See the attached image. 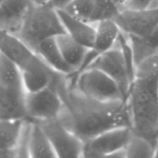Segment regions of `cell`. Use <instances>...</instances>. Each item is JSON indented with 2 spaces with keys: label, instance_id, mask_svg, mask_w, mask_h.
<instances>
[{
  "label": "cell",
  "instance_id": "30bf717a",
  "mask_svg": "<svg viewBox=\"0 0 158 158\" xmlns=\"http://www.w3.org/2000/svg\"><path fill=\"white\" fill-rule=\"evenodd\" d=\"M34 3V0H1L0 29L18 35Z\"/></svg>",
  "mask_w": 158,
  "mask_h": 158
},
{
  "label": "cell",
  "instance_id": "6da1fadb",
  "mask_svg": "<svg viewBox=\"0 0 158 158\" xmlns=\"http://www.w3.org/2000/svg\"><path fill=\"white\" fill-rule=\"evenodd\" d=\"M63 101L58 119L84 142L97 134L119 127H131L127 100L103 102L83 95L61 75L55 82Z\"/></svg>",
  "mask_w": 158,
  "mask_h": 158
},
{
  "label": "cell",
  "instance_id": "ffe728a7",
  "mask_svg": "<svg viewBox=\"0 0 158 158\" xmlns=\"http://www.w3.org/2000/svg\"><path fill=\"white\" fill-rule=\"evenodd\" d=\"M0 86L25 90L20 67L2 52H0Z\"/></svg>",
  "mask_w": 158,
  "mask_h": 158
},
{
  "label": "cell",
  "instance_id": "9c48e42d",
  "mask_svg": "<svg viewBox=\"0 0 158 158\" xmlns=\"http://www.w3.org/2000/svg\"><path fill=\"white\" fill-rule=\"evenodd\" d=\"M114 20L129 35L146 37L158 27V6L143 10L122 9Z\"/></svg>",
  "mask_w": 158,
  "mask_h": 158
},
{
  "label": "cell",
  "instance_id": "603a6c76",
  "mask_svg": "<svg viewBox=\"0 0 158 158\" xmlns=\"http://www.w3.org/2000/svg\"><path fill=\"white\" fill-rule=\"evenodd\" d=\"M123 7L117 0H96V23L102 19H115Z\"/></svg>",
  "mask_w": 158,
  "mask_h": 158
},
{
  "label": "cell",
  "instance_id": "5b68a950",
  "mask_svg": "<svg viewBox=\"0 0 158 158\" xmlns=\"http://www.w3.org/2000/svg\"><path fill=\"white\" fill-rule=\"evenodd\" d=\"M55 82L42 90L26 92L25 102L27 120L44 121L58 118L63 110V101Z\"/></svg>",
  "mask_w": 158,
  "mask_h": 158
},
{
  "label": "cell",
  "instance_id": "cb8c5ba5",
  "mask_svg": "<svg viewBox=\"0 0 158 158\" xmlns=\"http://www.w3.org/2000/svg\"><path fill=\"white\" fill-rule=\"evenodd\" d=\"M158 6V0H126L123 3V9L130 10H143Z\"/></svg>",
  "mask_w": 158,
  "mask_h": 158
},
{
  "label": "cell",
  "instance_id": "7402d4cb",
  "mask_svg": "<svg viewBox=\"0 0 158 158\" xmlns=\"http://www.w3.org/2000/svg\"><path fill=\"white\" fill-rule=\"evenodd\" d=\"M63 9L80 19L96 23V0H71Z\"/></svg>",
  "mask_w": 158,
  "mask_h": 158
},
{
  "label": "cell",
  "instance_id": "ac0fdd59",
  "mask_svg": "<svg viewBox=\"0 0 158 158\" xmlns=\"http://www.w3.org/2000/svg\"><path fill=\"white\" fill-rule=\"evenodd\" d=\"M56 40L64 60L75 70L74 74L77 73L81 69L90 49L77 42L66 32L56 36Z\"/></svg>",
  "mask_w": 158,
  "mask_h": 158
},
{
  "label": "cell",
  "instance_id": "9a60e30c",
  "mask_svg": "<svg viewBox=\"0 0 158 158\" xmlns=\"http://www.w3.org/2000/svg\"><path fill=\"white\" fill-rule=\"evenodd\" d=\"M26 90L0 86V120H27Z\"/></svg>",
  "mask_w": 158,
  "mask_h": 158
},
{
  "label": "cell",
  "instance_id": "e0dca14e",
  "mask_svg": "<svg viewBox=\"0 0 158 158\" xmlns=\"http://www.w3.org/2000/svg\"><path fill=\"white\" fill-rule=\"evenodd\" d=\"M35 52L55 72L68 77L75 73V70L63 58L56 37L49 38L40 43Z\"/></svg>",
  "mask_w": 158,
  "mask_h": 158
},
{
  "label": "cell",
  "instance_id": "2e32d148",
  "mask_svg": "<svg viewBox=\"0 0 158 158\" xmlns=\"http://www.w3.org/2000/svg\"><path fill=\"white\" fill-rule=\"evenodd\" d=\"M26 120H0V157H17Z\"/></svg>",
  "mask_w": 158,
  "mask_h": 158
},
{
  "label": "cell",
  "instance_id": "8fae6325",
  "mask_svg": "<svg viewBox=\"0 0 158 158\" xmlns=\"http://www.w3.org/2000/svg\"><path fill=\"white\" fill-rule=\"evenodd\" d=\"M0 52L15 62L21 70L29 67L39 56L17 35L0 29Z\"/></svg>",
  "mask_w": 158,
  "mask_h": 158
},
{
  "label": "cell",
  "instance_id": "4fadbf2b",
  "mask_svg": "<svg viewBox=\"0 0 158 158\" xmlns=\"http://www.w3.org/2000/svg\"><path fill=\"white\" fill-rule=\"evenodd\" d=\"M22 75L26 92L33 93L52 85L63 74L52 70L39 56L33 64L22 70Z\"/></svg>",
  "mask_w": 158,
  "mask_h": 158
},
{
  "label": "cell",
  "instance_id": "83f0119b",
  "mask_svg": "<svg viewBox=\"0 0 158 158\" xmlns=\"http://www.w3.org/2000/svg\"><path fill=\"white\" fill-rule=\"evenodd\" d=\"M0 2H1V0H0Z\"/></svg>",
  "mask_w": 158,
  "mask_h": 158
},
{
  "label": "cell",
  "instance_id": "d4e9b609",
  "mask_svg": "<svg viewBox=\"0 0 158 158\" xmlns=\"http://www.w3.org/2000/svg\"><path fill=\"white\" fill-rule=\"evenodd\" d=\"M154 157H157L158 158V137L156 140L155 143H154Z\"/></svg>",
  "mask_w": 158,
  "mask_h": 158
},
{
  "label": "cell",
  "instance_id": "44dd1931",
  "mask_svg": "<svg viewBox=\"0 0 158 158\" xmlns=\"http://www.w3.org/2000/svg\"><path fill=\"white\" fill-rule=\"evenodd\" d=\"M125 151L127 158L154 157V144L148 138L132 131Z\"/></svg>",
  "mask_w": 158,
  "mask_h": 158
},
{
  "label": "cell",
  "instance_id": "d6986e66",
  "mask_svg": "<svg viewBox=\"0 0 158 158\" xmlns=\"http://www.w3.org/2000/svg\"><path fill=\"white\" fill-rule=\"evenodd\" d=\"M30 121L29 157H57L52 143L41 125L36 121Z\"/></svg>",
  "mask_w": 158,
  "mask_h": 158
},
{
  "label": "cell",
  "instance_id": "4316f807",
  "mask_svg": "<svg viewBox=\"0 0 158 158\" xmlns=\"http://www.w3.org/2000/svg\"><path fill=\"white\" fill-rule=\"evenodd\" d=\"M119 1H120V4H121V6L122 5H123V3L125 1H126V0H119Z\"/></svg>",
  "mask_w": 158,
  "mask_h": 158
},
{
  "label": "cell",
  "instance_id": "7a4b0ae2",
  "mask_svg": "<svg viewBox=\"0 0 158 158\" xmlns=\"http://www.w3.org/2000/svg\"><path fill=\"white\" fill-rule=\"evenodd\" d=\"M127 103L132 131L154 144L158 137V52L137 66Z\"/></svg>",
  "mask_w": 158,
  "mask_h": 158
},
{
  "label": "cell",
  "instance_id": "52a82bcc",
  "mask_svg": "<svg viewBox=\"0 0 158 158\" xmlns=\"http://www.w3.org/2000/svg\"><path fill=\"white\" fill-rule=\"evenodd\" d=\"M131 134V127H119L100 133L84 142L83 157H110L125 148Z\"/></svg>",
  "mask_w": 158,
  "mask_h": 158
},
{
  "label": "cell",
  "instance_id": "3957f363",
  "mask_svg": "<svg viewBox=\"0 0 158 158\" xmlns=\"http://www.w3.org/2000/svg\"><path fill=\"white\" fill-rule=\"evenodd\" d=\"M64 32L57 9L49 3L35 2L17 36L35 52L40 43Z\"/></svg>",
  "mask_w": 158,
  "mask_h": 158
},
{
  "label": "cell",
  "instance_id": "ba28073f",
  "mask_svg": "<svg viewBox=\"0 0 158 158\" xmlns=\"http://www.w3.org/2000/svg\"><path fill=\"white\" fill-rule=\"evenodd\" d=\"M89 68L99 69L112 78L120 88L127 100L132 80L123 54L117 43L112 49L97 56L86 69Z\"/></svg>",
  "mask_w": 158,
  "mask_h": 158
},
{
  "label": "cell",
  "instance_id": "8992f818",
  "mask_svg": "<svg viewBox=\"0 0 158 158\" xmlns=\"http://www.w3.org/2000/svg\"><path fill=\"white\" fill-rule=\"evenodd\" d=\"M36 122L47 134L57 157H83L84 141L58 118Z\"/></svg>",
  "mask_w": 158,
  "mask_h": 158
},
{
  "label": "cell",
  "instance_id": "484cf974",
  "mask_svg": "<svg viewBox=\"0 0 158 158\" xmlns=\"http://www.w3.org/2000/svg\"><path fill=\"white\" fill-rule=\"evenodd\" d=\"M36 3H48L50 0H34Z\"/></svg>",
  "mask_w": 158,
  "mask_h": 158
},
{
  "label": "cell",
  "instance_id": "277c9868",
  "mask_svg": "<svg viewBox=\"0 0 158 158\" xmlns=\"http://www.w3.org/2000/svg\"><path fill=\"white\" fill-rule=\"evenodd\" d=\"M68 77L81 94L89 98L103 102L126 100L117 83L99 69L89 68Z\"/></svg>",
  "mask_w": 158,
  "mask_h": 158
},
{
  "label": "cell",
  "instance_id": "5bb4252c",
  "mask_svg": "<svg viewBox=\"0 0 158 158\" xmlns=\"http://www.w3.org/2000/svg\"><path fill=\"white\" fill-rule=\"evenodd\" d=\"M65 32L88 49H92L95 43L96 23L83 21L74 17L63 9H57Z\"/></svg>",
  "mask_w": 158,
  "mask_h": 158
},
{
  "label": "cell",
  "instance_id": "7c38bea8",
  "mask_svg": "<svg viewBox=\"0 0 158 158\" xmlns=\"http://www.w3.org/2000/svg\"><path fill=\"white\" fill-rule=\"evenodd\" d=\"M120 26L114 19H102L96 23V37L94 47L88 52L83 68L86 69L100 54L112 49L118 39Z\"/></svg>",
  "mask_w": 158,
  "mask_h": 158
}]
</instances>
